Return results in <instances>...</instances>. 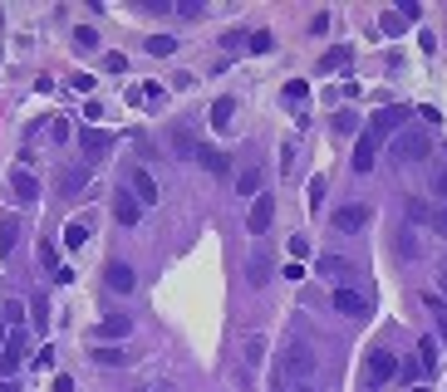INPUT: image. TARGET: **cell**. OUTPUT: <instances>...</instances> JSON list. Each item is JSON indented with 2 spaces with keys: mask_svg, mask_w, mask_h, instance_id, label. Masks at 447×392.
Returning <instances> with one entry per match:
<instances>
[{
  "mask_svg": "<svg viewBox=\"0 0 447 392\" xmlns=\"http://www.w3.org/2000/svg\"><path fill=\"white\" fill-rule=\"evenodd\" d=\"M172 10H177V15H182V20H197V15H202V5H197V0H177V5H172Z\"/></svg>",
  "mask_w": 447,
  "mask_h": 392,
  "instance_id": "cell-38",
  "label": "cell"
},
{
  "mask_svg": "<svg viewBox=\"0 0 447 392\" xmlns=\"http://www.w3.org/2000/svg\"><path fill=\"white\" fill-rule=\"evenodd\" d=\"M280 378L295 383V388H310V378H315V348H310L305 338H290V343H285V353H280Z\"/></svg>",
  "mask_w": 447,
  "mask_h": 392,
  "instance_id": "cell-1",
  "label": "cell"
},
{
  "mask_svg": "<svg viewBox=\"0 0 447 392\" xmlns=\"http://www.w3.org/2000/svg\"><path fill=\"white\" fill-rule=\"evenodd\" d=\"M172 152H177V157H192V152H202V147H197V137H192V133L172 128Z\"/></svg>",
  "mask_w": 447,
  "mask_h": 392,
  "instance_id": "cell-25",
  "label": "cell"
},
{
  "mask_svg": "<svg viewBox=\"0 0 447 392\" xmlns=\"http://www.w3.org/2000/svg\"><path fill=\"white\" fill-rule=\"evenodd\" d=\"M133 333V319L128 314H109L104 324H99V338H128Z\"/></svg>",
  "mask_w": 447,
  "mask_h": 392,
  "instance_id": "cell-17",
  "label": "cell"
},
{
  "mask_svg": "<svg viewBox=\"0 0 447 392\" xmlns=\"http://www.w3.org/2000/svg\"><path fill=\"white\" fill-rule=\"evenodd\" d=\"M35 329H40V333L49 329V304H44V299H35Z\"/></svg>",
  "mask_w": 447,
  "mask_h": 392,
  "instance_id": "cell-40",
  "label": "cell"
},
{
  "mask_svg": "<svg viewBox=\"0 0 447 392\" xmlns=\"http://www.w3.org/2000/svg\"><path fill=\"white\" fill-rule=\"evenodd\" d=\"M408 118H413V108H403V103H388V108H379V113L369 118V137H379V142L388 137V142H393V137L403 133V123H408Z\"/></svg>",
  "mask_w": 447,
  "mask_h": 392,
  "instance_id": "cell-2",
  "label": "cell"
},
{
  "mask_svg": "<svg viewBox=\"0 0 447 392\" xmlns=\"http://www.w3.org/2000/svg\"><path fill=\"white\" fill-rule=\"evenodd\" d=\"M0 348H5V319H0Z\"/></svg>",
  "mask_w": 447,
  "mask_h": 392,
  "instance_id": "cell-50",
  "label": "cell"
},
{
  "mask_svg": "<svg viewBox=\"0 0 447 392\" xmlns=\"http://www.w3.org/2000/svg\"><path fill=\"white\" fill-rule=\"evenodd\" d=\"M109 290L113 294H133V285H138V275H133V265H123V260H109Z\"/></svg>",
  "mask_w": 447,
  "mask_h": 392,
  "instance_id": "cell-13",
  "label": "cell"
},
{
  "mask_svg": "<svg viewBox=\"0 0 447 392\" xmlns=\"http://www.w3.org/2000/svg\"><path fill=\"white\" fill-rule=\"evenodd\" d=\"M74 49H84V54H89V49H99V35H94L89 25H79V30H74Z\"/></svg>",
  "mask_w": 447,
  "mask_h": 392,
  "instance_id": "cell-32",
  "label": "cell"
},
{
  "mask_svg": "<svg viewBox=\"0 0 447 392\" xmlns=\"http://www.w3.org/2000/svg\"><path fill=\"white\" fill-rule=\"evenodd\" d=\"M133 196H138L143 206H153V201H157V177H153L148 167H138V172H133Z\"/></svg>",
  "mask_w": 447,
  "mask_h": 392,
  "instance_id": "cell-14",
  "label": "cell"
},
{
  "mask_svg": "<svg viewBox=\"0 0 447 392\" xmlns=\"http://www.w3.org/2000/svg\"><path fill=\"white\" fill-rule=\"evenodd\" d=\"M433 196H443V201H447V162L433 172Z\"/></svg>",
  "mask_w": 447,
  "mask_h": 392,
  "instance_id": "cell-42",
  "label": "cell"
},
{
  "mask_svg": "<svg viewBox=\"0 0 447 392\" xmlns=\"http://www.w3.org/2000/svg\"><path fill=\"white\" fill-rule=\"evenodd\" d=\"M379 30H383V35H403V20L388 10V15H379Z\"/></svg>",
  "mask_w": 447,
  "mask_h": 392,
  "instance_id": "cell-36",
  "label": "cell"
},
{
  "mask_svg": "<svg viewBox=\"0 0 447 392\" xmlns=\"http://www.w3.org/2000/svg\"><path fill=\"white\" fill-rule=\"evenodd\" d=\"M54 392H74V378H69V373H59V378H54Z\"/></svg>",
  "mask_w": 447,
  "mask_h": 392,
  "instance_id": "cell-47",
  "label": "cell"
},
{
  "mask_svg": "<svg viewBox=\"0 0 447 392\" xmlns=\"http://www.w3.org/2000/svg\"><path fill=\"white\" fill-rule=\"evenodd\" d=\"M113 221H118V226H138V221H143V201L133 192H118L113 196Z\"/></svg>",
  "mask_w": 447,
  "mask_h": 392,
  "instance_id": "cell-11",
  "label": "cell"
},
{
  "mask_svg": "<svg viewBox=\"0 0 447 392\" xmlns=\"http://www.w3.org/2000/svg\"><path fill=\"white\" fill-rule=\"evenodd\" d=\"M69 84H74L79 94H89V89H94V74H69Z\"/></svg>",
  "mask_w": 447,
  "mask_h": 392,
  "instance_id": "cell-43",
  "label": "cell"
},
{
  "mask_svg": "<svg viewBox=\"0 0 447 392\" xmlns=\"http://www.w3.org/2000/svg\"><path fill=\"white\" fill-rule=\"evenodd\" d=\"M438 294H443V299H447V265H443V270H438Z\"/></svg>",
  "mask_w": 447,
  "mask_h": 392,
  "instance_id": "cell-49",
  "label": "cell"
},
{
  "mask_svg": "<svg viewBox=\"0 0 447 392\" xmlns=\"http://www.w3.org/2000/svg\"><path fill=\"white\" fill-rule=\"evenodd\" d=\"M15 240H20V221H15V216H0V255H10Z\"/></svg>",
  "mask_w": 447,
  "mask_h": 392,
  "instance_id": "cell-20",
  "label": "cell"
},
{
  "mask_svg": "<svg viewBox=\"0 0 447 392\" xmlns=\"http://www.w3.org/2000/svg\"><path fill=\"white\" fill-rule=\"evenodd\" d=\"M79 147H84L89 162H99V157L113 147V133H104V128H84V133H79Z\"/></svg>",
  "mask_w": 447,
  "mask_h": 392,
  "instance_id": "cell-10",
  "label": "cell"
},
{
  "mask_svg": "<svg viewBox=\"0 0 447 392\" xmlns=\"http://www.w3.org/2000/svg\"><path fill=\"white\" fill-rule=\"evenodd\" d=\"M344 59H349V49H325V54H320V69L330 74V69H339V64H344Z\"/></svg>",
  "mask_w": 447,
  "mask_h": 392,
  "instance_id": "cell-35",
  "label": "cell"
},
{
  "mask_svg": "<svg viewBox=\"0 0 447 392\" xmlns=\"http://www.w3.org/2000/svg\"><path fill=\"white\" fill-rule=\"evenodd\" d=\"M428 226H433V231L447 240V201H443V206H433V221H428Z\"/></svg>",
  "mask_w": 447,
  "mask_h": 392,
  "instance_id": "cell-37",
  "label": "cell"
},
{
  "mask_svg": "<svg viewBox=\"0 0 447 392\" xmlns=\"http://www.w3.org/2000/svg\"><path fill=\"white\" fill-rule=\"evenodd\" d=\"M231 118H236V103H231V98H217V103H212V128H231Z\"/></svg>",
  "mask_w": 447,
  "mask_h": 392,
  "instance_id": "cell-23",
  "label": "cell"
},
{
  "mask_svg": "<svg viewBox=\"0 0 447 392\" xmlns=\"http://www.w3.org/2000/svg\"><path fill=\"white\" fill-rule=\"evenodd\" d=\"M59 240H64V245H69V250H79V245H84V240H89V226H79V221H69V226H64V231H59Z\"/></svg>",
  "mask_w": 447,
  "mask_h": 392,
  "instance_id": "cell-26",
  "label": "cell"
},
{
  "mask_svg": "<svg viewBox=\"0 0 447 392\" xmlns=\"http://www.w3.org/2000/svg\"><path fill=\"white\" fill-rule=\"evenodd\" d=\"M280 98H285V103H300V98H310V84H305V79H290V84L280 89Z\"/></svg>",
  "mask_w": 447,
  "mask_h": 392,
  "instance_id": "cell-31",
  "label": "cell"
},
{
  "mask_svg": "<svg viewBox=\"0 0 447 392\" xmlns=\"http://www.w3.org/2000/svg\"><path fill=\"white\" fill-rule=\"evenodd\" d=\"M0 392H25V388H20L15 378H0Z\"/></svg>",
  "mask_w": 447,
  "mask_h": 392,
  "instance_id": "cell-48",
  "label": "cell"
},
{
  "mask_svg": "<svg viewBox=\"0 0 447 392\" xmlns=\"http://www.w3.org/2000/svg\"><path fill=\"white\" fill-rule=\"evenodd\" d=\"M84 182H89V172H84V167H79V172H64V177H59V192H64V196H79V192H84Z\"/></svg>",
  "mask_w": 447,
  "mask_h": 392,
  "instance_id": "cell-27",
  "label": "cell"
},
{
  "mask_svg": "<svg viewBox=\"0 0 447 392\" xmlns=\"http://www.w3.org/2000/svg\"><path fill=\"white\" fill-rule=\"evenodd\" d=\"M266 280H270V265H266V255H261V250H251V260H246V285H251V290H261Z\"/></svg>",
  "mask_w": 447,
  "mask_h": 392,
  "instance_id": "cell-16",
  "label": "cell"
},
{
  "mask_svg": "<svg viewBox=\"0 0 447 392\" xmlns=\"http://www.w3.org/2000/svg\"><path fill=\"white\" fill-rule=\"evenodd\" d=\"M197 157H202V167H207L212 177H226V172H231V162H226V157H222V152H217V147H202Z\"/></svg>",
  "mask_w": 447,
  "mask_h": 392,
  "instance_id": "cell-21",
  "label": "cell"
},
{
  "mask_svg": "<svg viewBox=\"0 0 447 392\" xmlns=\"http://www.w3.org/2000/svg\"><path fill=\"white\" fill-rule=\"evenodd\" d=\"M290 255H295V260L310 255V240H305V235H290Z\"/></svg>",
  "mask_w": 447,
  "mask_h": 392,
  "instance_id": "cell-44",
  "label": "cell"
},
{
  "mask_svg": "<svg viewBox=\"0 0 447 392\" xmlns=\"http://www.w3.org/2000/svg\"><path fill=\"white\" fill-rule=\"evenodd\" d=\"M330 226H335L339 235H354V231H364V226H369V206H359V201H354V206H339L335 216H330Z\"/></svg>",
  "mask_w": 447,
  "mask_h": 392,
  "instance_id": "cell-6",
  "label": "cell"
},
{
  "mask_svg": "<svg viewBox=\"0 0 447 392\" xmlns=\"http://www.w3.org/2000/svg\"><path fill=\"white\" fill-rule=\"evenodd\" d=\"M374 162H379V137L359 133V142H354V172H374Z\"/></svg>",
  "mask_w": 447,
  "mask_h": 392,
  "instance_id": "cell-12",
  "label": "cell"
},
{
  "mask_svg": "<svg viewBox=\"0 0 447 392\" xmlns=\"http://www.w3.org/2000/svg\"><path fill=\"white\" fill-rule=\"evenodd\" d=\"M261 358H266V338H256V333H251V338H246V348H241L246 373H256V368H261Z\"/></svg>",
  "mask_w": 447,
  "mask_h": 392,
  "instance_id": "cell-19",
  "label": "cell"
},
{
  "mask_svg": "<svg viewBox=\"0 0 447 392\" xmlns=\"http://www.w3.org/2000/svg\"><path fill=\"white\" fill-rule=\"evenodd\" d=\"M443 338H447V314H443Z\"/></svg>",
  "mask_w": 447,
  "mask_h": 392,
  "instance_id": "cell-51",
  "label": "cell"
},
{
  "mask_svg": "<svg viewBox=\"0 0 447 392\" xmlns=\"http://www.w3.org/2000/svg\"><path fill=\"white\" fill-rule=\"evenodd\" d=\"M418 358H423V373H433V363H438V343L423 338V343H418Z\"/></svg>",
  "mask_w": 447,
  "mask_h": 392,
  "instance_id": "cell-34",
  "label": "cell"
},
{
  "mask_svg": "<svg viewBox=\"0 0 447 392\" xmlns=\"http://www.w3.org/2000/svg\"><path fill=\"white\" fill-rule=\"evenodd\" d=\"M35 196H40V182H35V172L15 167V172H10V201H15V206H30Z\"/></svg>",
  "mask_w": 447,
  "mask_h": 392,
  "instance_id": "cell-8",
  "label": "cell"
},
{
  "mask_svg": "<svg viewBox=\"0 0 447 392\" xmlns=\"http://www.w3.org/2000/svg\"><path fill=\"white\" fill-rule=\"evenodd\" d=\"M40 260H44V270H49V275L59 270V260H54V245H44V250H40Z\"/></svg>",
  "mask_w": 447,
  "mask_h": 392,
  "instance_id": "cell-46",
  "label": "cell"
},
{
  "mask_svg": "<svg viewBox=\"0 0 447 392\" xmlns=\"http://www.w3.org/2000/svg\"><path fill=\"white\" fill-rule=\"evenodd\" d=\"M89 358H94L99 368H123V363H128V353H123V348H94Z\"/></svg>",
  "mask_w": 447,
  "mask_h": 392,
  "instance_id": "cell-22",
  "label": "cell"
},
{
  "mask_svg": "<svg viewBox=\"0 0 447 392\" xmlns=\"http://www.w3.org/2000/svg\"><path fill=\"white\" fill-rule=\"evenodd\" d=\"M393 373H398V358H393V353L379 343V348L369 353V363H364V383H369V388H383Z\"/></svg>",
  "mask_w": 447,
  "mask_h": 392,
  "instance_id": "cell-4",
  "label": "cell"
},
{
  "mask_svg": "<svg viewBox=\"0 0 447 392\" xmlns=\"http://www.w3.org/2000/svg\"><path fill=\"white\" fill-rule=\"evenodd\" d=\"M25 348H30V333H25V329H15V333L5 338V348H0V378H15V373H20Z\"/></svg>",
  "mask_w": 447,
  "mask_h": 392,
  "instance_id": "cell-5",
  "label": "cell"
},
{
  "mask_svg": "<svg viewBox=\"0 0 447 392\" xmlns=\"http://www.w3.org/2000/svg\"><path fill=\"white\" fill-rule=\"evenodd\" d=\"M320 275H325V280H335V285H344V280L354 275V265H349L344 255H320Z\"/></svg>",
  "mask_w": 447,
  "mask_h": 392,
  "instance_id": "cell-15",
  "label": "cell"
},
{
  "mask_svg": "<svg viewBox=\"0 0 447 392\" xmlns=\"http://www.w3.org/2000/svg\"><path fill=\"white\" fill-rule=\"evenodd\" d=\"M148 54L167 59V54H177V39H172V35H153V39H148Z\"/></svg>",
  "mask_w": 447,
  "mask_h": 392,
  "instance_id": "cell-29",
  "label": "cell"
},
{
  "mask_svg": "<svg viewBox=\"0 0 447 392\" xmlns=\"http://www.w3.org/2000/svg\"><path fill=\"white\" fill-rule=\"evenodd\" d=\"M335 133H339V137H354V133H359V118H354L349 108H344V113H335Z\"/></svg>",
  "mask_w": 447,
  "mask_h": 392,
  "instance_id": "cell-30",
  "label": "cell"
},
{
  "mask_svg": "<svg viewBox=\"0 0 447 392\" xmlns=\"http://www.w3.org/2000/svg\"><path fill=\"white\" fill-rule=\"evenodd\" d=\"M330 304H335V314H344V319H359V314H369V299L359 290H349V285H339L335 294H330Z\"/></svg>",
  "mask_w": 447,
  "mask_h": 392,
  "instance_id": "cell-7",
  "label": "cell"
},
{
  "mask_svg": "<svg viewBox=\"0 0 447 392\" xmlns=\"http://www.w3.org/2000/svg\"><path fill=\"white\" fill-rule=\"evenodd\" d=\"M246 44V30H226L222 35V49H241Z\"/></svg>",
  "mask_w": 447,
  "mask_h": 392,
  "instance_id": "cell-41",
  "label": "cell"
},
{
  "mask_svg": "<svg viewBox=\"0 0 447 392\" xmlns=\"http://www.w3.org/2000/svg\"><path fill=\"white\" fill-rule=\"evenodd\" d=\"M236 192H241V196H261V172H256V167H246V172L236 177Z\"/></svg>",
  "mask_w": 447,
  "mask_h": 392,
  "instance_id": "cell-28",
  "label": "cell"
},
{
  "mask_svg": "<svg viewBox=\"0 0 447 392\" xmlns=\"http://www.w3.org/2000/svg\"><path fill=\"white\" fill-rule=\"evenodd\" d=\"M270 221H275V201H270V196H256V201H251V216H246V231H251V235H266Z\"/></svg>",
  "mask_w": 447,
  "mask_h": 392,
  "instance_id": "cell-9",
  "label": "cell"
},
{
  "mask_svg": "<svg viewBox=\"0 0 447 392\" xmlns=\"http://www.w3.org/2000/svg\"><path fill=\"white\" fill-rule=\"evenodd\" d=\"M433 152V137L423 133V128H403L393 142H388V157H398V162H418V157H428Z\"/></svg>",
  "mask_w": 447,
  "mask_h": 392,
  "instance_id": "cell-3",
  "label": "cell"
},
{
  "mask_svg": "<svg viewBox=\"0 0 447 392\" xmlns=\"http://www.w3.org/2000/svg\"><path fill=\"white\" fill-rule=\"evenodd\" d=\"M413 392H428V388H413Z\"/></svg>",
  "mask_w": 447,
  "mask_h": 392,
  "instance_id": "cell-52",
  "label": "cell"
},
{
  "mask_svg": "<svg viewBox=\"0 0 447 392\" xmlns=\"http://www.w3.org/2000/svg\"><path fill=\"white\" fill-rule=\"evenodd\" d=\"M138 392H148V388H138Z\"/></svg>",
  "mask_w": 447,
  "mask_h": 392,
  "instance_id": "cell-53",
  "label": "cell"
},
{
  "mask_svg": "<svg viewBox=\"0 0 447 392\" xmlns=\"http://www.w3.org/2000/svg\"><path fill=\"white\" fill-rule=\"evenodd\" d=\"M403 216H408V226H428V221H433V206H428L423 196H408V201H403Z\"/></svg>",
  "mask_w": 447,
  "mask_h": 392,
  "instance_id": "cell-18",
  "label": "cell"
},
{
  "mask_svg": "<svg viewBox=\"0 0 447 392\" xmlns=\"http://www.w3.org/2000/svg\"><path fill=\"white\" fill-rule=\"evenodd\" d=\"M0 319L20 329V319H25V304H20V299H5V304H0Z\"/></svg>",
  "mask_w": 447,
  "mask_h": 392,
  "instance_id": "cell-33",
  "label": "cell"
},
{
  "mask_svg": "<svg viewBox=\"0 0 447 392\" xmlns=\"http://www.w3.org/2000/svg\"><path fill=\"white\" fill-rule=\"evenodd\" d=\"M398 250H403V255H418V240H413V231H403V240H398Z\"/></svg>",
  "mask_w": 447,
  "mask_h": 392,
  "instance_id": "cell-45",
  "label": "cell"
},
{
  "mask_svg": "<svg viewBox=\"0 0 447 392\" xmlns=\"http://www.w3.org/2000/svg\"><path fill=\"white\" fill-rule=\"evenodd\" d=\"M246 49H251V54H270V49H275V35H270V30H256V35H246Z\"/></svg>",
  "mask_w": 447,
  "mask_h": 392,
  "instance_id": "cell-24",
  "label": "cell"
},
{
  "mask_svg": "<svg viewBox=\"0 0 447 392\" xmlns=\"http://www.w3.org/2000/svg\"><path fill=\"white\" fill-rule=\"evenodd\" d=\"M393 15H398V20H403V25H408V20H418V15H423V10H418V0H403V5H398V10H393Z\"/></svg>",
  "mask_w": 447,
  "mask_h": 392,
  "instance_id": "cell-39",
  "label": "cell"
}]
</instances>
